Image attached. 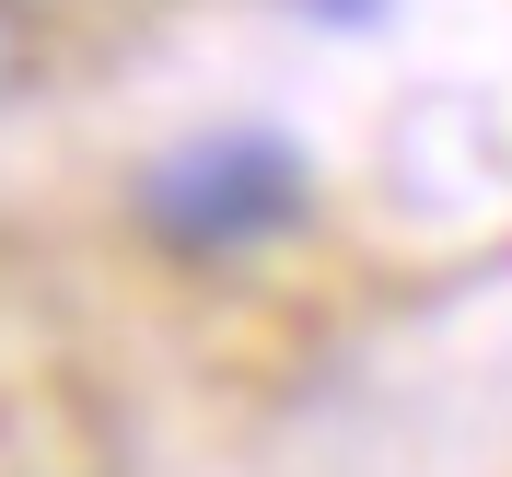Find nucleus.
Returning a JSON list of instances; mask_svg holds the SVG:
<instances>
[{
  "label": "nucleus",
  "mask_w": 512,
  "mask_h": 477,
  "mask_svg": "<svg viewBox=\"0 0 512 477\" xmlns=\"http://www.w3.org/2000/svg\"><path fill=\"white\" fill-rule=\"evenodd\" d=\"M128 222L152 233L163 256L187 268H222V256H256V245H291L315 222V152L268 117H222V128H187L175 152L140 163L128 187Z\"/></svg>",
  "instance_id": "obj_1"
},
{
  "label": "nucleus",
  "mask_w": 512,
  "mask_h": 477,
  "mask_svg": "<svg viewBox=\"0 0 512 477\" xmlns=\"http://www.w3.org/2000/svg\"><path fill=\"white\" fill-rule=\"evenodd\" d=\"M24 82H35V35H24V12L0 0V105L24 94Z\"/></svg>",
  "instance_id": "obj_2"
}]
</instances>
